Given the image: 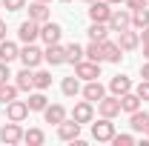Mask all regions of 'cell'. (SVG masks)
Here are the masks:
<instances>
[{
    "mask_svg": "<svg viewBox=\"0 0 149 146\" xmlns=\"http://www.w3.org/2000/svg\"><path fill=\"white\" fill-rule=\"evenodd\" d=\"M83 3H92V0H83Z\"/></svg>",
    "mask_w": 149,
    "mask_h": 146,
    "instance_id": "bcb514c9",
    "label": "cell"
},
{
    "mask_svg": "<svg viewBox=\"0 0 149 146\" xmlns=\"http://www.w3.org/2000/svg\"><path fill=\"white\" fill-rule=\"evenodd\" d=\"M0 6H3V0H0Z\"/></svg>",
    "mask_w": 149,
    "mask_h": 146,
    "instance_id": "7dc6e473",
    "label": "cell"
},
{
    "mask_svg": "<svg viewBox=\"0 0 149 146\" xmlns=\"http://www.w3.org/2000/svg\"><path fill=\"white\" fill-rule=\"evenodd\" d=\"M20 60H23V66H29V69H37V66H40V60H43V52L37 49L35 43H26V46L20 49Z\"/></svg>",
    "mask_w": 149,
    "mask_h": 146,
    "instance_id": "52a82bcc",
    "label": "cell"
},
{
    "mask_svg": "<svg viewBox=\"0 0 149 146\" xmlns=\"http://www.w3.org/2000/svg\"><path fill=\"white\" fill-rule=\"evenodd\" d=\"M0 140H3L6 146H15V143H20V140H23V129H20V123L9 120L6 126L0 129Z\"/></svg>",
    "mask_w": 149,
    "mask_h": 146,
    "instance_id": "ba28073f",
    "label": "cell"
},
{
    "mask_svg": "<svg viewBox=\"0 0 149 146\" xmlns=\"http://www.w3.org/2000/svg\"><path fill=\"white\" fill-rule=\"evenodd\" d=\"M118 46H120L123 52H135V49L141 46V35H138V32H132V26H129V29H123V32H120Z\"/></svg>",
    "mask_w": 149,
    "mask_h": 146,
    "instance_id": "5bb4252c",
    "label": "cell"
},
{
    "mask_svg": "<svg viewBox=\"0 0 149 146\" xmlns=\"http://www.w3.org/2000/svg\"><path fill=\"white\" fill-rule=\"evenodd\" d=\"M80 60H86V52L77 43H69L66 46V63H80Z\"/></svg>",
    "mask_w": 149,
    "mask_h": 146,
    "instance_id": "f546056e",
    "label": "cell"
},
{
    "mask_svg": "<svg viewBox=\"0 0 149 146\" xmlns=\"http://www.w3.org/2000/svg\"><path fill=\"white\" fill-rule=\"evenodd\" d=\"M106 3H109V6H120L123 0H106Z\"/></svg>",
    "mask_w": 149,
    "mask_h": 146,
    "instance_id": "b9f144b4",
    "label": "cell"
},
{
    "mask_svg": "<svg viewBox=\"0 0 149 146\" xmlns=\"http://www.w3.org/2000/svg\"><path fill=\"white\" fill-rule=\"evenodd\" d=\"M141 77H143V80H149V60L141 66Z\"/></svg>",
    "mask_w": 149,
    "mask_h": 146,
    "instance_id": "74e56055",
    "label": "cell"
},
{
    "mask_svg": "<svg viewBox=\"0 0 149 146\" xmlns=\"http://www.w3.org/2000/svg\"><path fill=\"white\" fill-rule=\"evenodd\" d=\"M60 92L66 95V97H74L77 92H80V77L72 74V77H63V83H60Z\"/></svg>",
    "mask_w": 149,
    "mask_h": 146,
    "instance_id": "484cf974",
    "label": "cell"
},
{
    "mask_svg": "<svg viewBox=\"0 0 149 146\" xmlns=\"http://www.w3.org/2000/svg\"><path fill=\"white\" fill-rule=\"evenodd\" d=\"M57 138L72 143L74 138H80V123H77L74 117H72V120H60V123H57Z\"/></svg>",
    "mask_w": 149,
    "mask_h": 146,
    "instance_id": "8fae6325",
    "label": "cell"
},
{
    "mask_svg": "<svg viewBox=\"0 0 149 146\" xmlns=\"http://www.w3.org/2000/svg\"><path fill=\"white\" fill-rule=\"evenodd\" d=\"M60 3H72V0H60Z\"/></svg>",
    "mask_w": 149,
    "mask_h": 146,
    "instance_id": "f6af8a7d",
    "label": "cell"
},
{
    "mask_svg": "<svg viewBox=\"0 0 149 146\" xmlns=\"http://www.w3.org/2000/svg\"><path fill=\"white\" fill-rule=\"evenodd\" d=\"M9 77H12V72H9V63H3V60H0V83H6Z\"/></svg>",
    "mask_w": 149,
    "mask_h": 146,
    "instance_id": "8d00e7d4",
    "label": "cell"
},
{
    "mask_svg": "<svg viewBox=\"0 0 149 146\" xmlns=\"http://www.w3.org/2000/svg\"><path fill=\"white\" fill-rule=\"evenodd\" d=\"M97 112H100L103 117H118V115H120V97H118V95H109V97L103 95V97L97 100Z\"/></svg>",
    "mask_w": 149,
    "mask_h": 146,
    "instance_id": "3957f363",
    "label": "cell"
},
{
    "mask_svg": "<svg viewBox=\"0 0 149 146\" xmlns=\"http://www.w3.org/2000/svg\"><path fill=\"white\" fill-rule=\"evenodd\" d=\"M106 26H109V32H123V29H129L132 26V12H126V9H112Z\"/></svg>",
    "mask_w": 149,
    "mask_h": 146,
    "instance_id": "7a4b0ae2",
    "label": "cell"
},
{
    "mask_svg": "<svg viewBox=\"0 0 149 146\" xmlns=\"http://www.w3.org/2000/svg\"><path fill=\"white\" fill-rule=\"evenodd\" d=\"M43 60H46L49 66H63V63H66V46H60V43H52V46L43 52Z\"/></svg>",
    "mask_w": 149,
    "mask_h": 146,
    "instance_id": "4fadbf2b",
    "label": "cell"
},
{
    "mask_svg": "<svg viewBox=\"0 0 149 146\" xmlns=\"http://www.w3.org/2000/svg\"><path fill=\"white\" fill-rule=\"evenodd\" d=\"M109 143H115V146H132V143H135V138H132V135H115Z\"/></svg>",
    "mask_w": 149,
    "mask_h": 146,
    "instance_id": "e575fe53",
    "label": "cell"
},
{
    "mask_svg": "<svg viewBox=\"0 0 149 146\" xmlns=\"http://www.w3.org/2000/svg\"><path fill=\"white\" fill-rule=\"evenodd\" d=\"M17 86H15V83H9V80H6V83H0V103H3V106H6V103H12V100H15V97H17Z\"/></svg>",
    "mask_w": 149,
    "mask_h": 146,
    "instance_id": "4316f807",
    "label": "cell"
},
{
    "mask_svg": "<svg viewBox=\"0 0 149 146\" xmlns=\"http://www.w3.org/2000/svg\"><path fill=\"white\" fill-rule=\"evenodd\" d=\"M23 140L29 146H40L46 140V135H43V129H29V132H23Z\"/></svg>",
    "mask_w": 149,
    "mask_h": 146,
    "instance_id": "1f68e13d",
    "label": "cell"
},
{
    "mask_svg": "<svg viewBox=\"0 0 149 146\" xmlns=\"http://www.w3.org/2000/svg\"><path fill=\"white\" fill-rule=\"evenodd\" d=\"M17 37L20 40H23V43H35L37 37H40V23H37V20H23V23H20V29H17Z\"/></svg>",
    "mask_w": 149,
    "mask_h": 146,
    "instance_id": "9c48e42d",
    "label": "cell"
},
{
    "mask_svg": "<svg viewBox=\"0 0 149 146\" xmlns=\"http://www.w3.org/2000/svg\"><path fill=\"white\" fill-rule=\"evenodd\" d=\"M103 95H106V89H103V83H100V80H86V86H83V97H86V100L97 103Z\"/></svg>",
    "mask_w": 149,
    "mask_h": 146,
    "instance_id": "e0dca14e",
    "label": "cell"
},
{
    "mask_svg": "<svg viewBox=\"0 0 149 146\" xmlns=\"http://www.w3.org/2000/svg\"><path fill=\"white\" fill-rule=\"evenodd\" d=\"M129 126L135 129V132H143V129L149 126V112H143V109L132 112V115H129Z\"/></svg>",
    "mask_w": 149,
    "mask_h": 146,
    "instance_id": "cb8c5ba5",
    "label": "cell"
},
{
    "mask_svg": "<svg viewBox=\"0 0 149 146\" xmlns=\"http://www.w3.org/2000/svg\"><path fill=\"white\" fill-rule=\"evenodd\" d=\"M103 57H106L109 63H120V57H123V49H120L118 43H112V40H103Z\"/></svg>",
    "mask_w": 149,
    "mask_h": 146,
    "instance_id": "603a6c76",
    "label": "cell"
},
{
    "mask_svg": "<svg viewBox=\"0 0 149 146\" xmlns=\"http://www.w3.org/2000/svg\"><path fill=\"white\" fill-rule=\"evenodd\" d=\"M143 57L149 60V43H143Z\"/></svg>",
    "mask_w": 149,
    "mask_h": 146,
    "instance_id": "60d3db41",
    "label": "cell"
},
{
    "mask_svg": "<svg viewBox=\"0 0 149 146\" xmlns=\"http://www.w3.org/2000/svg\"><path fill=\"white\" fill-rule=\"evenodd\" d=\"M0 40H6V23L0 20Z\"/></svg>",
    "mask_w": 149,
    "mask_h": 146,
    "instance_id": "ab89813d",
    "label": "cell"
},
{
    "mask_svg": "<svg viewBox=\"0 0 149 146\" xmlns=\"http://www.w3.org/2000/svg\"><path fill=\"white\" fill-rule=\"evenodd\" d=\"M52 86V72H46V69H37L35 72V89H49Z\"/></svg>",
    "mask_w": 149,
    "mask_h": 146,
    "instance_id": "4dcf8cb0",
    "label": "cell"
},
{
    "mask_svg": "<svg viewBox=\"0 0 149 146\" xmlns=\"http://www.w3.org/2000/svg\"><path fill=\"white\" fill-rule=\"evenodd\" d=\"M15 57H20L17 43H12V40H0V60H3V63H12Z\"/></svg>",
    "mask_w": 149,
    "mask_h": 146,
    "instance_id": "44dd1931",
    "label": "cell"
},
{
    "mask_svg": "<svg viewBox=\"0 0 149 146\" xmlns=\"http://www.w3.org/2000/svg\"><path fill=\"white\" fill-rule=\"evenodd\" d=\"M15 77H17V80H15V86H17L20 92H32V89H35V69L23 66V69H20Z\"/></svg>",
    "mask_w": 149,
    "mask_h": 146,
    "instance_id": "9a60e30c",
    "label": "cell"
},
{
    "mask_svg": "<svg viewBox=\"0 0 149 146\" xmlns=\"http://www.w3.org/2000/svg\"><path fill=\"white\" fill-rule=\"evenodd\" d=\"M109 89H112V95H118V97H120V95L132 92V80L126 77V74H115V77L109 80Z\"/></svg>",
    "mask_w": 149,
    "mask_h": 146,
    "instance_id": "d6986e66",
    "label": "cell"
},
{
    "mask_svg": "<svg viewBox=\"0 0 149 146\" xmlns=\"http://www.w3.org/2000/svg\"><path fill=\"white\" fill-rule=\"evenodd\" d=\"M74 74H77L80 80H97V77H100V63L80 60V63H74Z\"/></svg>",
    "mask_w": 149,
    "mask_h": 146,
    "instance_id": "8992f818",
    "label": "cell"
},
{
    "mask_svg": "<svg viewBox=\"0 0 149 146\" xmlns=\"http://www.w3.org/2000/svg\"><path fill=\"white\" fill-rule=\"evenodd\" d=\"M6 117H9V120H15V123H23V120L29 117V103L15 97L12 103H6Z\"/></svg>",
    "mask_w": 149,
    "mask_h": 146,
    "instance_id": "277c9868",
    "label": "cell"
},
{
    "mask_svg": "<svg viewBox=\"0 0 149 146\" xmlns=\"http://www.w3.org/2000/svg\"><path fill=\"white\" fill-rule=\"evenodd\" d=\"M106 35H109V26H106V23H92V26H89V40L103 43V40H106Z\"/></svg>",
    "mask_w": 149,
    "mask_h": 146,
    "instance_id": "83f0119b",
    "label": "cell"
},
{
    "mask_svg": "<svg viewBox=\"0 0 149 146\" xmlns=\"http://www.w3.org/2000/svg\"><path fill=\"white\" fill-rule=\"evenodd\" d=\"M109 15H112V6L106 0H92L89 3V17H92V23H109Z\"/></svg>",
    "mask_w": 149,
    "mask_h": 146,
    "instance_id": "5b68a950",
    "label": "cell"
},
{
    "mask_svg": "<svg viewBox=\"0 0 149 146\" xmlns=\"http://www.w3.org/2000/svg\"><path fill=\"white\" fill-rule=\"evenodd\" d=\"M60 35H63L60 23H52V20L40 23V37L46 40V46H52V43H60Z\"/></svg>",
    "mask_w": 149,
    "mask_h": 146,
    "instance_id": "7c38bea8",
    "label": "cell"
},
{
    "mask_svg": "<svg viewBox=\"0 0 149 146\" xmlns=\"http://www.w3.org/2000/svg\"><path fill=\"white\" fill-rule=\"evenodd\" d=\"M123 3H126V9H132V12H135V9H143L149 0H123Z\"/></svg>",
    "mask_w": 149,
    "mask_h": 146,
    "instance_id": "d590c367",
    "label": "cell"
},
{
    "mask_svg": "<svg viewBox=\"0 0 149 146\" xmlns=\"http://www.w3.org/2000/svg\"><path fill=\"white\" fill-rule=\"evenodd\" d=\"M40 3H52V0H40Z\"/></svg>",
    "mask_w": 149,
    "mask_h": 146,
    "instance_id": "ee69618b",
    "label": "cell"
},
{
    "mask_svg": "<svg viewBox=\"0 0 149 146\" xmlns=\"http://www.w3.org/2000/svg\"><path fill=\"white\" fill-rule=\"evenodd\" d=\"M141 40H143V43H149V26L143 29V32H141Z\"/></svg>",
    "mask_w": 149,
    "mask_h": 146,
    "instance_id": "f35d334b",
    "label": "cell"
},
{
    "mask_svg": "<svg viewBox=\"0 0 149 146\" xmlns=\"http://www.w3.org/2000/svg\"><path fill=\"white\" fill-rule=\"evenodd\" d=\"M43 120H46V123H52V126H57L60 120H66V109H63L60 103H52V106H46V109H43Z\"/></svg>",
    "mask_w": 149,
    "mask_h": 146,
    "instance_id": "ac0fdd59",
    "label": "cell"
},
{
    "mask_svg": "<svg viewBox=\"0 0 149 146\" xmlns=\"http://www.w3.org/2000/svg\"><path fill=\"white\" fill-rule=\"evenodd\" d=\"M141 97L135 95V92H126V95H120V112H126V115H132V112L141 109Z\"/></svg>",
    "mask_w": 149,
    "mask_h": 146,
    "instance_id": "ffe728a7",
    "label": "cell"
},
{
    "mask_svg": "<svg viewBox=\"0 0 149 146\" xmlns=\"http://www.w3.org/2000/svg\"><path fill=\"white\" fill-rule=\"evenodd\" d=\"M72 117L80 123V126H83V123H92V117H95V106H92V100H80V103H74Z\"/></svg>",
    "mask_w": 149,
    "mask_h": 146,
    "instance_id": "30bf717a",
    "label": "cell"
},
{
    "mask_svg": "<svg viewBox=\"0 0 149 146\" xmlns=\"http://www.w3.org/2000/svg\"><path fill=\"white\" fill-rule=\"evenodd\" d=\"M29 17L37 20V23H46V20L52 17V12H49V3H40V0L29 3Z\"/></svg>",
    "mask_w": 149,
    "mask_h": 146,
    "instance_id": "2e32d148",
    "label": "cell"
},
{
    "mask_svg": "<svg viewBox=\"0 0 149 146\" xmlns=\"http://www.w3.org/2000/svg\"><path fill=\"white\" fill-rule=\"evenodd\" d=\"M135 95H138V97L146 103V100H149V80H141V83L135 86Z\"/></svg>",
    "mask_w": 149,
    "mask_h": 146,
    "instance_id": "d6a6232c",
    "label": "cell"
},
{
    "mask_svg": "<svg viewBox=\"0 0 149 146\" xmlns=\"http://www.w3.org/2000/svg\"><path fill=\"white\" fill-rule=\"evenodd\" d=\"M143 135H146V138H149V126H146V129H143Z\"/></svg>",
    "mask_w": 149,
    "mask_h": 146,
    "instance_id": "7bdbcfd3",
    "label": "cell"
},
{
    "mask_svg": "<svg viewBox=\"0 0 149 146\" xmlns=\"http://www.w3.org/2000/svg\"><path fill=\"white\" fill-rule=\"evenodd\" d=\"M3 9L6 12H20V9H26V0H3Z\"/></svg>",
    "mask_w": 149,
    "mask_h": 146,
    "instance_id": "836d02e7",
    "label": "cell"
},
{
    "mask_svg": "<svg viewBox=\"0 0 149 146\" xmlns=\"http://www.w3.org/2000/svg\"><path fill=\"white\" fill-rule=\"evenodd\" d=\"M83 52H86V60H92V63H103V60H106V57H103V43H97V40H92Z\"/></svg>",
    "mask_w": 149,
    "mask_h": 146,
    "instance_id": "d4e9b609",
    "label": "cell"
},
{
    "mask_svg": "<svg viewBox=\"0 0 149 146\" xmlns=\"http://www.w3.org/2000/svg\"><path fill=\"white\" fill-rule=\"evenodd\" d=\"M132 26H135V29H146V26H149V9H146V6L132 12Z\"/></svg>",
    "mask_w": 149,
    "mask_h": 146,
    "instance_id": "f1b7e54d",
    "label": "cell"
},
{
    "mask_svg": "<svg viewBox=\"0 0 149 146\" xmlns=\"http://www.w3.org/2000/svg\"><path fill=\"white\" fill-rule=\"evenodd\" d=\"M26 103H29V112H43L46 106H49L46 95H43L40 89H37V92H29V100H26Z\"/></svg>",
    "mask_w": 149,
    "mask_h": 146,
    "instance_id": "7402d4cb",
    "label": "cell"
},
{
    "mask_svg": "<svg viewBox=\"0 0 149 146\" xmlns=\"http://www.w3.org/2000/svg\"><path fill=\"white\" fill-rule=\"evenodd\" d=\"M92 138L97 143H109L112 138H115V123H112V117H103V115H100V120L92 123Z\"/></svg>",
    "mask_w": 149,
    "mask_h": 146,
    "instance_id": "6da1fadb",
    "label": "cell"
}]
</instances>
